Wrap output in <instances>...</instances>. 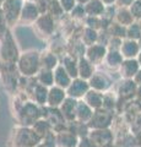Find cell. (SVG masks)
I'll return each mask as SVG.
<instances>
[{"label":"cell","mask_w":141,"mask_h":147,"mask_svg":"<svg viewBox=\"0 0 141 147\" xmlns=\"http://www.w3.org/2000/svg\"><path fill=\"white\" fill-rule=\"evenodd\" d=\"M138 70V63L133 60H128L121 65V72L124 74L126 77H131L134 75V72Z\"/></svg>","instance_id":"obj_7"},{"label":"cell","mask_w":141,"mask_h":147,"mask_svg":"<svg viewBox=\"0 0 141 147\" xmlns=\"http://www.w3.org/2000/svg\"><path fill=\"white\" fill-rule=\"evenodd\" d=\"M103 10H104V7H103V3L101 0H91V1H88L87 6L85 7V11L91 16L101 15Z\"/></svg>","instance_id":"obj_4"},{"label":"cell","mask_w":141,"mask_h":147,"mask_svg":"<svg viewBox=\"0 0 141 147\" xmlns=\"http://www.w3.org/2000/svg\"><path fill=\"white\" fill-rule=\"evenodd\" d=\"M60 5L64 10H71L75 6V0H60Z\"/></svg>","instance_id":"obj_12"},{"label":"cell","mask_w":141,"mask_h":147,"mask_svg":"<svg viewBox=\"0 0 141 147\" xmlns=\"http://www.w3.org/2000/svg\"><path fill=\"white\" fill-rule=\"evenodd\" d=\"M79 147H96V144H94V142H92V141L85 140V141L81 142Z\"/></svg>","instance_id":"obj_14"},{"label":"cell","mask_w":141,"mask_h":147,"mask_svg":"<svg viewBox=\"0 0 141 147\" xmlns=\"http://www.w3.org/2000/svg\"><path fill=\"white\" fill-rule=\"evenodd\" d=\"M64 98V92L59 88H53L49 93V103L51 105H57L59 104Z\"/></svg>","instance_id":"obj_8"},{"label":"cell","mask_w":141,"mask_h":147,"mask_svg":"<svg viewBox=\"0 0 141 147\" xmlns=\"http://www.w3.org/2000/svg\"><path fill=\"white\" fill-rule=\"evenodd\" d=\"M131 15L134 17H141V0H136L131 4Z\"/></svg>","instance_id":"obj_11"},{"label":"cell","mask_w":141,"mask_h":147,"mask_svg":"<svg viewBox=\"0 0 141 147\" xmlns=\"http://www.w3.org/2000/svg\"><path fill=\"white\" fill-rule=\"evenodd\" d=\"M28 54L30 53L25 54L20 61V69L25 75H32L37 70V66H38V57L34 55L36 53L33 55H31V57Z\"/></svg>","instance_id":"obj_1"},{"label":"cell","mask_w":141,"mask_h":147,"mask_svg":"<svg viewBox=\"0 0 141 147\" xmlns=\"http://www.w3.org/2000/svg\"><path fill=\"white\" fill-rule=\"evenodd\" d=\"M102 3H104V4H112L114 0H101Z\"/></svg>","instance_id":"obj_16"},{"label":"cell","mask_w":141,"mask_h":147,"mask_svg":"<svg viewBox=\"0 0 141 147\" xmlns=\"http://www.w3.org/2000/svg\"><path fill=\"white\" fill-rule=\"evenodd\" d=\"M111 114H108V112H97L91 119V125L98 129H103L106 127L109 123H111Z\"/></svg>","instance_id":"obj_3"},{"label":"cell","mask_w":141,"mask_h":147,"mask_svg":"<svg viewBox=\"0 0 141 147\" xmlns=\"http://www.w3.org/2000/svg\"><path fill=\"white\" fill-rule=\"evenodd\" d=\"M44 64H47V67L55 66V58L53 54H47L44 58Z\"/></svg>","instance_id":"obj_13"},{"label":"cell","mask_w":141,"mask_h":147,"mask_svg":"<svg viewBox=\"0 0 141 147\" xmlns=\"http://www.w3.org/2000/svg\"><path fill=\"white\" fill-rule=\"evenodd\" d=\"M20 11L19 0H4V16L6 22H12L17 18V13Z\"/></svg>","instance_id":"obj_2"},{"label":"cell","mask_w":141,"mask_h":147,"mask_svg":"<svg viewBox=\"0 0 141 147\" xmlns=\"http://www.w3.org/2000/svg\"><path fill=\"white\" fill-rule=\"evenodd\" d=\"M120 5H131L133 4V0H117Z\"/></svg>","instance_id":"obj_15"},{"label":"cell","mask_w":141,"mask_h":147,"mask_svg":"<svg viewBox=\"0 0 141 147\" xmlns=\"http://www.w3.org/2000/svg\"><path fill=\"white\" fill-rule=\"evenodd\" d=\"M88 57L91 58L92 61L101 60L104 57V48L102 45H93L92 48L88 49Z\"/></svg>","instance_id":"obj_6"},{"label":"cell","mask_w":141,"mask_h":147,"mask_svg":"<svg viewBox=\"0 0 141 147\" xmlns=\"http://www.w3.org/2000/svg\"><path fill=\"white\" fill-rule=\"evenodd\" d=\"M138 44L133 40H129V42H125L124 44L121 45V52L123 55H126V57H134V55L138 53Z\"/></svg>","instance_id":"obj_5"},{"label":"cell","mask_w":141,"mask_h":147,"mask_svg":"<svg viewBox=\"0 0 141 147\" xmlns=\"http://www.w3.org/2000/svg\"><path fill=\"white\" fill-rule=\"evenodd\" d=\"M103 147H117V146H113L112 144H108V145H106V146H103Z\"/></svg>","instance_id":"obj_17"},{"label":"cell","mask_w":141,"mask_h":147,"mask_svg":"<svg viewBox=\"0 0 141 147\" xmlns=\"http://www.w3.org/2000/svg\"><path fill=\"white\" fill-rule=\"evenodd\" d=\"M91 71H92V66H91V63H88L85 59H81L80 64H79V72L82 77H90L91 76Z\"/></svg>","instance_id":"obj_10"},{"label":"cell","mask_w":141,"mask_h":147,"mask_svg":"<svg viewBox=\"0 0 141 147\" xmlns=\"http://www.w3.org/2000/svg\"><path fill=\"white\" fill-rule=\"evenodd\" d=\"M140 27H141V25H140Z\"/></svg>","instance_id":"obj_20"},{"label":"cell","mask_w":141,"mask_h":147,"mask_svg":"<svg viewBox=\"0 0 141 147\" xmlns=\"http://www.w3.org/2000/svg\"><path fill=\"white\" fill-rule=\"evenodd\" d=\"M36 16H37V7L32 4H26V6L24 9V20L26 18V21H33Z\"/></svg>","instance_id":"obj_9"},{"label":"cell","mask_w":141,"mask_h":147,"mask_svg":"<svg viewBox=\"0 0 141 147\" xmlns=\"http://www.w3.org/2000/svg\"><path fill=\"white\" fill-rule=\"evenodd\" d=\"M80 3H86V1H91V0H79Z\"/></svg>","instance_id":"obj_18"},{"label":"cell","mask_w":141,"mask_h":147,"mask_svg":"<svg viewBox=\"0 0 141 147\" xmlns=\"http://www.w3.org/2000/svg\"><path fill=\"white\" fill-rule=\"evenodd\" d=\"M139 59H140V63H141V53H140V57H139Z\"/></svg>","instance_id":"obj_19"}]
</instances>
